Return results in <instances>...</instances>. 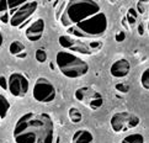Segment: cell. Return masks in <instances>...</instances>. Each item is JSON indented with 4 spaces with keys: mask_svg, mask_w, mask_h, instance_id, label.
Segmentation results:
<instances>
[{
    "mask_svg": "<svg viewBox=\"0 0 149 143\" xmlns=\"http://www.w3.org/2000/svg\"><path fill=\"white\" fill-rule=\"evenodd\" d=\"M121 143H144V137L141 133H131L126 136Z\"/></svg>",
    "mask_w": 149,
    "mask_h": 143,
    "instance_id": "obj_18",
    "label": "cell"
},
{
    "mask_svg": "<svg viewBox=\"0 0 149 143\" xmlns=\"http://www.w3.org/2000/svg\"><path fill=\"white\" fill-rule=\"evenodd\" d=\"M45 27H46V24H45L43 19L40 17V19L35 20L26 29V32H25L26 38H27L30 42L40 41L42 38V36H43Z\"/></svg>",
    "mask_w": 149,
    "mask_h": 143,
    "instance_id": "obj_11",
    "label": "cell"
},
{
    "mask_svg": "<svg viewBox=\"0 0 149 143\" xmlns=\"http://www.w3.org/2000/svg\"><path fill=\"white\" fill-rule=\"evenodd\" d=\"M107 17L105 13L100 11L99 14L81 21L72 27L67 29L69 36H73L79 40H96L101 37L107 30Z\"/></svg>",
    "mask_w": 149,
    "mask_h": 143,
    "instance_id": "obj_3",
    "label": "cell"
},
{
    "mask_svg": "<svg viewBox=\"0 0 149 143\" xmlns=\"http://www.w3.org/2000/svg\"><path fill=\"white\" fill-rule=\"evenodd\" d=\"M13 137L15 143H53V120L47 114L27 112L15 123Z\"/></svg>",
    "mask_w": 149,
    "mask_h": 143,
    "instance_id": "obj_1",
    "label": "cell"
},
{
    "mask_svg": "<svg viewBox=\"0 0 149 143\" xmlns=\"http://www.w3.org/2000/svg\"><path fill=\"white\" fill-rule=\"evenodd\" d=\"M116 41L117 42H123L125 41V38H126V33L123 32V31H118V32L116 33Z\"/></svg>",
    "mask_w": 149,
    "mask_h": 143,
    "instance_id": "obj_25",
    "label": "cell"
},
{
    "mask_svg": "<svg viewBox=\"0 0 149 143\" xmlns=\"http://www.w3.org/2000/svg\"><path fill=\"white\" fill-rule=\"evenodd\" d=\"M25 3H26V0H8V8H9V13H10V17H11V15L16 11L20 6H22Z\"/></svg>",
    "mask_w": 149,
    "mask_h": 143,
    "instance_id": "obj_19",
    "label": "cell"
},
{
    "mask_svg": "<svg viewBox=\"0 0 149 143\" xmlns=\"http://www.w3.org/2000/svg\"><path fill=\"white\" fill-rule=\"evenodd\" d=\"M72 143H94V136L89 130H78L72 137Z\"/></svg>",
    "mask_w": 149,
    "mask_h": 143,
    "instance_id": "obj_13",
    "label": "cell"
},
{
    "mask_svg": "<svg viewBox=\"0 0 149 143\" xmlns=\"http://www.w3.org/2000/svg\"><path fill=\"white\" fill-rule=\"evenodd\" d=\"M32 96L37 103L48 104V103H52L53 100L56 99L57 90H56L54 85H53L47 78L40 77L33 85Z\"/></svg>",
    "mask_w": 149,
    "mask_h": 143,
    "instance_id": "obj_6",
    "label": "cell"
},
{
    "mask_svg": "<svg viewBox=\"0 0 149 143\" xmlns=\"http://www.w3.org/2000/svg\"><path fill=\"white\" fill-rule=\"evenodd\" d=\"M3 43H4V37H3V33L0 32V48L3 47Z\"/></svg>",
    "mask_w": 149,
    "mask_h": 143,
    "instance_id": "obj_28",
    "label": "cell"
},
{
    "mask_svg": "<svg viewBox=\"0 0 149 143\" xmlns=\"http://www.w3.org/2000/svg\"><path fill=\"white\" fill-rule=\"evenodd\" d=\"M141 84L146 90H149V68L142 73L141 75Z\"/></svg>",
    "mask_w": 149,
    "mask_h": 143,
    "instance_id": "obj_22",
    "label": "cell"
},
{
    "mask_svg": "<svg viewBox=\"0 0 149 143\" xmlns=\"http://www.w3.org/2000/svg\"><path fill=\"white\" fill-rule=\"evenodd\" d=\"M137 8H138V11H139L141 14H143L146 11V6H144V3L143 1H141V3H138V5H137Z\"/></svg>",
    "mask_w": 149,
    "mask_h": 143,
    "instance_id": "obj_27",
    "label": "cell"
},
{
    "mask_svg": "<svg viewBox=\"0 0 149 143\" xmlns=\"http://www.w3.org/2000/svg\"><path fill=\"white\" fill-rule=\"evenodd\" d=\"M147 29H148V32H149V20H148V24H147Z\"/></svg>",
    "mask_w": 149,
    "mask_h": 143,
    "instance_id": "obj_31",
    "label": "cell"
},
{
    "mask_svg": "<svg viewBox=\"0 0 149 143\" xmlns=\"http://www.w3.org/2000/svg\"><path fill=\"white\" fill-rule=\"evenodd\" d=\"M115 89L117 90V91L126 94V93L130 91V85L127 83H118V84H116L115 85Z\"/></svg>",
    "mask_w": 149,
    "mask_h": 143,
    "instance_id": "obj_24",
    "label": "cell"
},
{
    "mask_svg": "<svg viewBox=\"0 0 149 143\" xmlns=\"http://www.w3.org/2000/svg\"><path fill=\"white\" fill-rule=\"evenodd\" d=\"M0 21H3L4 24H8L10 21L8 0H0Z\"/></svg>",
    "mask_w": 149,
    "mask_h": 143,
    "instance_id": "obj_14",
    "label": "cell"
},
{
    "mask_svg": "<svg viewBox=\"0 0 149 143\" xmlns=\"http://www.w3.org/2000/svg\"><path fill=\"white\" fill-rule=\"evenodd\" d=\"M138 30H139V35H143V33H144V32H143V26H142V25L138 26Z\"/></svg>",
    "mask_w": 149,
    "mask_h": 143,
    "instance_id": "obj_29",
    "label": "cell"
},
{
    "mask_svg": "<svg viewBox=\"0 0 149 143\" xmlns=\"http://www.w3.org/2000/svg\"><path fill=\"white\" fill-rule=\"evenodd\" d=\"M9 52L13 56L17 57V56H20L21 53H24L25 52V45L22 43V42H20V41H13L11 43H10Z\"/></svg>",
    "mask_w": 149,
    "mask_h": 143,
    "instance_id": "obj_15",
    "label": "cell"
},
{
    "mask_svg": "<svg viewBox=\"0 0 149 143\" xmlns=\"http://www.w3.org/2000/svg\"><path fill=\"white\" fill-rule=\"evenodd\" d=\"M38 8V3L37 1H26L22 6H20L16 11H15L11 17H10L9 24L13 27H20L24 22H26Z\"/></svg>",
    "mask_w": 149,
    "mask_h": 143,
    "instance_id": "obj_10",
    "label": "cell"
},
{
    "mask_svg": "<svg viewBox=\"0 0 149 143\" xmlns=\"http://www.w3.org/2000/svg\"><path fill=\"white\" fill-rule=\"evenodd\" d=\"M0 86L4 90H8V79L4 75H0Z\"/></svg>",
    "mask_w": 149,
    "mask_h": 143,
    "instance_id": "obj_26",
    "label": "cell"
},
{
    "mask_svg": "<svg viewBox=\"0 0 149 143\" xmlns=\"http://www.w3.org/2000/svg\"><path fill=\"white\" fill-rule=\"evenodd\" d=\"M30 88L29 79L22 73H13L8 78V91L15 98H24Z\"/></svg>",
    "mask_w": 149,
    "mask_h": 143,
    "instance_id": "obj_8",
    "label": "cell"
},
{
    "mask_svg": "<svg viewBox=\"0 0 149 143\" xmlns=\"http://www.w3.org/2000/svg\"><path fill=\"white\" fill-rule=\"evenodd\" d=\"M86 43L89 46L90 51H91V53H96V52H100L101 48H102V46H104L102 42L97 41V40H89Z\"/></svg>",
    "mask_w": 149,
    "mask_h": 143,
    "instance_id": "obj_20",
    "label": "cell"
},
{
    "mask_svg": "<svg viewBox=\"0 0 149 143\" xmlns=\"http://www.w3.org/2000/svg\"><path fill=\"white\" fill-rule=\"evenodd\" d=\"M56 64L59 72L69 79H78L89 72V64L79 56L68 51H59L56 56Z\"/></svg>",
    "mask_w": 149,
    "mask_h": 143,
    "instance_id": "obj_4",
    "label": "cell"
},
{
    "mask_svg": "<svg viewBox=\"0 0 149 143\" xmlns=\"http://www.w3.org/2000/svg\"><path fill=\"white\" fill-rule=\"evenodd\" d=\"M131 72V63L126 59V58H121V59L116 61L110 67V74L113 78L122 79L126 78Z\"/></svg>",
    "mask_w": 149,
    "mask_h": 143,
    "instance_id": "obj_12",
    "label": "cell"
},
{
    "mask_svg": "<svg viewBox=\"0 0 149 143\" xmlns=\"http://www.w3.org/2000/svg\"><path fill=\"white\" fill-rule=\"evenodd\" d=\"M137 19H138V13L133 8H131L128 10V13H127V21H128V24L131 26H134L137 22Z\"/></svg>",
    "mask_w": 149,
    "mask_h": 143,
    "instance_id": "obj_21",
    "label": "cell"
},
{
    "mask_svg": "<svg viewBox=\"0 0 149 143\" xmlns=\"http://www.w3.org/2000/svg\"><path fill=\"white\" fill-rule=\"evenodd\" d=\"M68 117L73 123H79L83 120V115L77 107H70L68 111Z\"/></svg>",
    "mask_w": 149,
    "mask_h": 143,
    "instance_id": "obj_17",
    "label": "cell"
},
{
    "mask_svg": "<svg viewBox=\"0 0 149 143\" xmlns=\"http://www.w3.org/2000/svg\"><path fill=\"white\" fill-rule=\"evenodd\" d=\"M17 57H19V58H25V57H26V52H24V53H21V54H20V56H17Z\"/></svg>",
    "mask_w": 149,
    "mask_h": 143,
    "instance_id": "obj_30",
    "label": "cell"
},
{
    "mask_svg": "<svg viewBox=\"0 0 149 143\" xmlns=\"http://www.w3.org/2000/svg\"><path fill=\"white\" fill-rule=\"evenodd\" d=\"M9 110H10V103L8 101V99L4 95L0 94V122H1L3 119H5Z\"/></svg>",
    "mask_w": 149,
    "mask_h": 143,
    "instance_id": "obj_16",
    "label": "cell"
},
{
    "mask_svg": "<svg viewBox=\"0 0 149 143\" xmlns=\"http://www.w3.org/2000/svg\"><path fill=\"white\" fill-rule=\"evenodd\" d=\"M74 96L79 103L84 104L85 106L93 111L99 110L104 105V99L101 96V94L89 86L78 88L74 93Z\"/></svg>",
    "mask_w": 149,
    "mask_h": 143,
    "instance_id": "obj_7",
    "label": "cell"
},
{
    "mask_svg": "<svg viewBox=\"0 0 149 143\" xmlns=\"http://www.w3.org/2000/svg\"><path fill=\"white\" fill-rule=\"evenodd\" d=\"M58 42L62 48H64V51H68V52H74V53H80V54H93L91 51H90L88 43L83 40H79V38H75L73 36H69V35H62L59 36L58 38Z\"/></svg>",
    "mask_w": 149,
    "mask_h": 143,
    "instance_id": "obj_9",
    "label": "cell"
},
{
    "mask_svg": "<svg viewBox=\"0 0 149 143\" xmlns=\"http://www.w3.org/2000/svg\"><path fill=\"white\" fill-rule=\"evenodd\" d=\"M101 11L100 5L91 0H81V1H67L64 10L59 17V22L63 27L69 29L81 21L94 16Z\"/></svg>",
    "mask_w": 149,
    "mask_h": 143,
    "instance_id": "obj_2",
    "label": "cell"
},
{
    "mask_svg": "<svg viewBox=\"0 0 149 143\" xmlns=\"http://www.w3.org/2000/svg\"><path fill=\"white\" fill-rule=\"evenodd\" d=\"M35 57H36V61L38 63H45L47 61V52L45 50H37L36 53H35Z\"/></svg>",
    "mask_w": 149,
    "mask_h": 143,
    "instance_id": "obj_23",
    "label": "cell"
},
{
    "mask_svg": "<svg viewBox=\"0 0 149 143\" xmlns=\"http://www.w3.org/2000/svg\"><path fill=\"white\" fill-rule=\"evenodd\" d=\"M141 120L137 115L132 112H127V111H121V112H116L112 115L110 120V126L113 132L116 133H121V132H126L133 130L139 125Z\"/></svg>",
    "mask_w": 149,
    "mask_h": 143,
    "instance_id": "obj_5",
    "label": "cell"
}]
</instances>
